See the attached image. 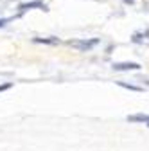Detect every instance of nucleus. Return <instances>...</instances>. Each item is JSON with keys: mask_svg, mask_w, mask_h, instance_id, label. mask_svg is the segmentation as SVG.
<instances>
[{"mask_svg": "<svg viewBox=\"0 0 149 151\" xmlns=\"http://www.w3.org/2000/svg\"><path fill=\"white\" fill-rule=\"evenodd\" d=\"M34 42L36 43H47V45H58L61 43L59 38H56V36H49V38H34Z\"/></svg>", "mask_w": 149, "mask_h": 151, "instance_id": "4", "label": "nucleus"}, {"mask_svg": "<svg viewBox=\"0 0 149 151\" xmlns=\"http://www.w3.org/2000/svg\"><path fill=\"white\" fill-rule=\"evenodd\" d=\"M113 68L119 72H128V70H138L140 65L135 61H120V63H113Z\"/></svg>", "mask_w": 149, "mask_h": 151, "instance_id": "3", "label": "nucleus"}, {"mask_svg": "<svg viewBox=\"0 0 149 151\" xmlns=\"http://www.w3.org/2000/svg\"><path fill=\"white\" fill-rule=\"evenodd\" d=\"M97 43H99L97 38H92V40H70V42H68L70 47L77 49V50H81V52H86V50H90V49H94Z\"/></svg>", "mask_w": 149, "mask_h": 151, "instance_id": "1", "label": "nucleus"}, {"mask_svg": "<svg viewBox=\"0 0 149 151\" xmlns=\"http://www.w3.org/2000/svg\"><path fill=\"white\" fill-rule=\"evenodd\" d=\"M11 20V18H0V27H6V24Z\"/></svg>", "mask_w": 149, "mask_h": 151, "instance_id": "8", "label": "nucleus"}, {"mask_svg": "<svg viewBox=\"0 0 149 151\" xmlns=\"http://www.w3.org/2000/svg\"><path fill=\"white\" fill-rule=\"evenodd\" d=\"M149 40V31H145V32H135L133 36H131V42L133 43H144V40Z\"/></svg>", "mask_w": 149, "mask_h": 151, "instance_id": "5", "label": "nucleus"}, {"mask_svg": "<svg viewBox=\"0 0 149 151\" xmlns=\"http://www.w3.org/2000/svg\"><path fill=\"white\" fill-rule=\"evenodd\" d=\"M29 9H43V11H47V4L43 2V0H32V2H25V4H20V6H18L20 14H24V13L29 11Z\"/></svg>", "mask_w": 149, "mask_h": 151, "instance_id": "2", "label": "nucleus"}, {"mask_svg": "<svg viewBox=\"0 0 149 151\" xmlns=\"http://www.w3.org/2000/svg\"><path fill=\"white\" fill-rule=\"evenodd\" d=\"M122 2H124V4H129V6H131V4L135 2V0H122Z\"/></svg>", "mask_w": 149, "mask_h": 151, "instance_id": "10", "label": "nucleus"}, {"mask_svg": "<svg viewBox=\"0 0 149 151\" xmlns=\"http://www.w3.org/2000/svg\"><path fill=\"white\" fill-rule=\"evenodd\" d=\"M119 85L122 88H128V90H133V92H144L142 86H137V85H131V83H124V81H119Z\"/></svg>", "mask_w": 149, "mask_h": 151, "instance_id": "6", "label": "nucleus"}, {"mask_svg": "<svg viewBox=\"0 0 149 151\" xmlns=\"http://www.w3.org/2000/svg\"><path fill=\"white\" fill-rule=\"evenodd\" d=\"M13 86V83H6V85H0V92H4V90H7V88H11Z\"/></svg>", "mask_w": 149, "mask_h": 151, "instance_id": "7", "label": "nucleus"}, {"mask_svg": "<svg viewBox=\"0 0 149 151\" xmlns=\"http://www.w3.org/2000/svg\"><path fill=\"white\" fill-rule=\"evenodd\" d=\"M140 81H144V83L149 86V78H144V76H142V78H140Z\"/></svg>", "mask_w": 149, "mask_h": 151, "instance_id": "9", "label": "nucleus"}, {"mask_svg": "<svg viewBox=\"0 0 149 151\" xmlns=\"http://www.w3.org/2000/svg\"><path fill=\"white\" fill-rule=\"evenodd\" d=\"M147 126H149V122H147Z\"/></svg>", "mask_w": 149, "mask_h": 151, "instance_id": "11", "label": "nucleus"}]
</instances>
